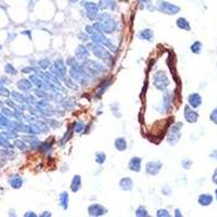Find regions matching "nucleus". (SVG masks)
<instances>
[{"mask_svg":"<svg viewBox=\"0 0 217 217\" xmlns=\"http://www.w3.org/2000/svg\"><path fill=\"white\" fill-rule=\"evenodd\" d=\"M156 7L157 9L164 12L165 14H177V13L180 11V7L176 6V4H173L170 2H167V1H164V0H159L156 2Z\"/></svg>","mask_w":217,"mask_h":217,"instance_id":"1","label":"nucleus"},{"mask_svg":"<svg viewBox=\"0 0 217 217\" xmlns=\"http://www.w3.org/2000/svg\"><path fill=\"white\" fill-rule=\"evenodd\" d=\"M153 84H154V86L159 90H164L167 86L170 85V80L167 78L166 74L164 72H162V71H160V72H157L154 74Z\"/></svg>","mask_w":217,"mask_h":217,"instance_id":"2","label":"nucleus"},{"mask_svg":"<svg viewBox=\"0 0 217 217\" xmlns=\"http://www.w3.org/2000/svg\"><path fill=\"white\" fill-rule=\"evenodd\" d=\"M183 127V123H176L170 127V134H168V142L170 145H176L180 139V129Z\"/></svg>","mask_w":217,"mask_h":217,"instance_id":"3","label":"nucleus"},{"mask_svg":"<svg viewBox=\"0 0 217 217\" xmlns=\"http://www.w3.org/2000/svg\"><path fill=\"white\" fill-rule=\"evenodd\" d=\"M162 167H163V163L162 162H160V161H151V162H149L147 164L145 172H147V174L151 175V176H155V175L160 173Z\"/></svg>","mask_w":217,"mask_h":217,"instance_id":"4","label":"nucleus"},{"mask_svg":"<svg viewBox=\"0 0 217 217\" xmlns=\"http://www.w3.org/2000/svg\"><path fill=\"white\" fill-rule=\"evenodd\" d=\"M183 114H185V118H186V121L188 123L193 124V123H197V122H198V118H199L198 112H195L194 110H192L189 105H186V107H185Z\"/></svg>","mask_w":217,"mask_h":217,"instance_id":"5","label":"nucleus"},{"mask_svg":"<svg viewBox=\"0 0 217 217\" xmlns=\"http://www.w3.org/2000/svg\"><path fill=\"white\" fill-rule=\"evenodd\" d=\"M92 48H89L90 50L94 52V54L96 57H98L99 59H102V60H107L109 58H111L110 53L107 52L103 47H100L99 45H96V46H91Z\"/></svg>","mask_w":217,"mask_h":217,"instance_id":"6","label":"nucleus"},{"mask_svg":"<svg viewBox=\"0 0 217 217\" xmlns=\"http://www.w3.org/2000/svg\"><path fill=\"white\" fill-rule=\"evenodd\" d=\"M88 213L90 216H102L107 213V210L101 204H92L88 208Z\"/></svg>","mask_w":217,"mask_h":217,"instance_id":"7","label":"nucleus"},{"mask_svg":"<svg viewBox=\"0 0 217 217\" xmlns=\"http://www.w3.org/2000/svg\"><path fill=\"white\" fill-rule=\"evenodd\" d=\"M188 102L193 109H197L202 104V97L199 94H189Z\"/></svg>","mask_w":217,"mask_h":217,"instance_id":"8","label":"nucleus"},{"mask_svg":"<svg viewBox=\"0 0 217 217\" xmlns=\"http://www.w3.org/2000/svg\"><path fill=\"white\" fill-rule=\"evenodd\" d=\"M129 170H132V172H140L141 170V159L138 156H134L132 160L129 161Z\"/></svg>","mask_w":217,"mask_h":217,"instance_id":"9","label":"nucleus"},{"mask_svg":"<svg viewBox=\"0 0 217 217\" xmlns=\"http://www.w3.org/2000/svg\"><path fill=\"white\" fill-rule=\"evenodd\" d=\"M120 188L124 191H130L134 188V183L129 177H124L120 181Z\"/></svg>","mask_w":217,"mask_h":217,"instance_id":"10","label":"nucleus"},{"mask_svg":"<svg viewBox=\"0 0 217 217\" xmlns=\"http://www.w3.org/2000/svg\"><path fill=\"white\" fill-rule=\"evenodd\" d=\"M198 202L199 204L202 205V206H208L213 202V197L211 194H208V193H203V194L199 195Z\"/></svg>","mask_w":217,"mask_h":217,"instance_id":"11","label":"nucleus"},{"mask_svg":"<svg viewBox=\"0 0 217 217\" xmlns=\"http://www.w3.org/2000/svg\"><path fill=\"white\" fill-rule=\"evenodd\" d=\"M80 188H82V178L79 175H76L73 177L72 183H71V190L73 192H77Z\"/></svg>","mask_w":217,"mask_h":217,"instance_id":"12","label":"nucleus"},{"mask_svg":"<svg viewBox=\"0 0 217 217\" xmlns=\"http://www.w3.org/2000/svg\"><path fill=\"white\" fill-rule=\"evenodd\" d=\"M176 25L178 26L180 29H183V31H191V26H190L189 22L185 19V18H179V19L177 20Z\"/></svg>","mask_w":217,"mask_h":217,"instance_id":"13","label":"nucleus"},{"mask_svg":"<svg viewBox=\"0 0 217 217\" xmlns=\"http://www.w3.org/2000/svg\"><path fill=\"white\" fill-rule=\"evenodd\" d=\"M138 36L141 38V39H143V40L151 41L152 39H153V37H154V34H153V31H152L151 29L147 28V29H143V31H140Z\"/></svg>","mask_w":217,"mask_h":217,"instance_id":"14","label":"nucleus"},{"mask_svg":"<svg viewBox=\"0 0 217 217\" xmlns=\"http://www.w3.org/2000/svg\"><path fill=\"white\" fill-rule=\"evenodd\" d=\"M115 148L116 150L118 151H125L126 149H127V142H126L125 138H117L115 140Z\"/></svg>","mask_w":217,"mask_h":217,"instance_id":"15","label":"nucleus"},{"mask_svg":"<svg viewBox=\"0 0 217 217\" xmlns=\"http://www.w3.org/2000/svg\"><path fill=\"white\" fill-rule=\"evenodd\" d=\"M76 57L78 59H86L88 57V50L86 49V47H83V46H79L76 50Z\"/></svg>","mask_w":217,"mask_h":217,"instance_id":"16","label":"nucleus"},{"mask_svg":"<svg viewBox=\"0 0 217 217\" xmlns=\"http://www.w3.org/2000/svg\"><path fill=\"white\" fill-rule=\"evenodd\" d=\"M22 178L20 176H18V175H15V176H13L11 179H10V183H11V186L13 187V188L15 189H19L20 187L22 186Z\"/></svg>","mask_w":217,"mask_h":217,"instance_id":"17","label":"nucleus"},{"mask_svg":"<svg viewBox=\"0 0 217 217\" xmlns=\"http://www.w3.org/2000/svg\"><path fill=\"white\" fill-rule=\"evenodd\" d=\"M67 204H69V194H67V192L64 191L60 194V205L64 210H66Z\"/></svg>","mask_w":217,"mask_h":217,"instance_id":"18","label":"nucleus"},{"mask_svg":"<svg viewBox=\"0 0 217 217\" xmlns=\"http://www.w3.org/2000/svg\"><path fill=\"white\" fill-rule=\"evenodd\" d=\"M191 51L195 54H200L202 52V44L200 41H195L191 46Z\"/></svg>","mask_w":217,"mask_h":217,"instance_id":"19","label":"nucleus"},{"mask_svg":"<svg viewBox=\"0 0 217 217\" xmlns=\"http://www.w3.org/2000/svg\"><path fill=\"white\" fill-rule=\"evenodd\" d=\"M136 216H149L148 211L145 210L143 206H139L137 210H136Z\"/></svg>","mask_w":217,"mask_h":217,"instance_id":"20","label":"nucleus"},{"mask_svg":"<svg viewBox=\"0 0 217 217\" xmlns=\"http://www.w3.org/2000/svg\"><path fill=\"white\" fill-rule=\"evenodd\" d=\"M96 161L99 164H103L104 161H105V154H104L103 152H98L97 154H96Z\"/></svg>","mask_w":217,"mask_h":217,"instance_id":"21","label":"nucleus"},{"mask_svg":"<svg viewBox=\"0 0 217 217\" xmlns=\"http://www.w3.org/2000/svg\"><path fill=\"white\" fill-rule=\"evenodd\" d=\"M210 118H211V121L213 122V123L217 125V107L213 110V112L211 113V116H210Z\"/></svg>","mask_w":217,"mask_h":217,"instance_id":"22","label":"nucleus"},{"mask_svg":"<svg viewBox=\"0 0 217 217\" xmlns=\"http://www.w3.org/2000/svg\"><path fill=\"white\" fill-rule=\"evenodd\" d=\"M181 165H183V167L185 170H189L192 165V162L190 160H183V162H181Z\"/></svg>","mask_w":217,"mask_h":217,"instance_id":"23","label":"nucleus"},{"mask_svg":"<svg viewBox=\"0 0 217 217\" xmlns=\"http://www.w3.org/2000/svg\"><path fill=\"white\" fill-rule=\"evenodd\" d=\"M156 216H170V214L166 210H159L156 213Z\"/></svg>","mask_w":217,"mask_h":217,"instance_id":"24","label":"nucleus"},{"mask_svg":"<svg viewBox=\"0 0 217 217\" xmlns=\"http://www.w3.org/2000/svg\"><path fill=\"white\" fill-rule=\"evenodd\" d=\"M76 125H77V127H75V132H80V130H82V129H84V127H85V126H84V124L82 123V122H79V123H75Z\"/></svg>","mask_w":217,"mask_h":217,"instance_id":"25","label":"nucleus"},{"mask_svg":"<svg viewBox=\"0 0 217 217\" xmlns=\"http://www.w3.org/2000/svg\"><path fill=\"white\" fill-rule=\"evenodd\" d=\"M48 65H49V62H48L47 60H42V61H40V62H39V66H41L42 69H46Z\"/></svg>","mask_w":217,"mask_h":217,"instance_id":"26","label":"nucleus"},{"mask_svg":"<svg viewBox=\"0 0 217 217\" xmlns=\"http://www.w3.org/2000/svg\"><path fill=\"white\" fill-rule=\"evenodd\" d=\"M6 71H7V72H11V73H12V74H15V73H16L15 69H13V67H12V66H11V65H10V64H8V65H7Z\"/></svg>","mask_w":217,"mask_h":217,"instance_id":"27","label":"nucleus"},{"mask_svg":"<svg viewBox=\"0 0 217 217\" xmlns=\"http://www.w3.org/2000/svg\"><path fill=\"white\" fill-rule=\"evenodd\" d=\"M212 180H213V183H215V185H217V168L215 170L214 174H213V177H212Z\"/></svg>","mask_w":217,"mask_h":217,"instance_id":"28","label":"nucleus"},{"mask_svg":"<svg viewBox=\"0 0 217 217\" xmlns=\"http://www.w3.org/2000/svg\"><path fill=\"white\" fill-rule=\"evenodd\" d=\"M78 38H79V39H80V40H82V41H87V40H88V39H87V35H86V34L83 35V33H82V34H79V35H78Z\"/></svg>","mask_w":217,"mask_h":217,"instance_id":"29","label":"nucleus"},{"mask_svg":"<svg viewBox=\"0 0 217 217\" xmlns=\"http://www.w3.org/2000/svg\"><path fill=\"white\" fill-rule=\"evenodd\" d=\"M86 31H87V33H89V34H92V33H94V26L87 25L86 26Z\"/></svg>","mask_w":217,"mask_h":217,"instance_id":"30","label":"nucleus"},{"mask_svg":"<svg viewBox=\"0 0 217 217\" xmlns=\"http://www.w3.org/2000/svg\"><path fill=\"white\" fill-rule=\"evenodd\" d=\"M211 157H213V159H215V160H217V151H214L213 153L211 154Z\"/></svg>","mask_w":217,"mask_h":217,"instance_id":"31","label":"nucleus"},{"mask_svg":"<svg viewBox=\"0 0 217 217\" xmlns=\"http://www.w3.org/2000/svg\"><path fill=\"white\" fill-rule=\"evenodd\" d=\"M46 214H41V216H51V214L49 213V212H45Z\"/></svg>","mask_w":217,"mask_h":217,"instance_id":"32","label":"nucleus"},{"mask_svg":"<svg viewBox=\"0 0 217 217\" xmlns=\"http://www.w3.org/2000/svg\"><path fill=\"white\" fill-rule=\"evenodd\" d=\"M175 212H176V214H175V215H176V216H181V214H180V211H179V210H176V211H175Z\"/></svg>","mask_w":217,"mask_h":217,"instance_id":"33","label":"nucleus"},{"mask_svg":"<svg viewBox=\"0 0 217 217\" xmlns=\"http://www.w3.org/2000/svg\"><path fill=\"white\" fill-rule=\"evenodd\" d=\"M69 2H72V3H74V2H77V1H78V0H69Z\"/></svg>","mask_w":217,"mask_h":217,"instance_id":"34","label":"nucleus"},{"mask_svg":"<svg viewBox=\"0 0 217 217\" xmlns=\"http://www.w3.org/2000/svg\"><path fill=\"white\" fill-rule=\"evenodd\" d=\"M215 194H216V200H217V189L215 190Z\"/></svg>","mask_w":217,"mask_h":217,"instance_id":"35","label":"nucleus"}]
</instances>
